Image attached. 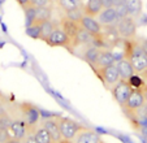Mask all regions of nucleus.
<instances>
[{"mask_svg": "<svg viewBox=\"0 0 147 143\" xmlns=\"http://www.w3.org/2000/svg\"><path fill=\"white\" fill-rule=\"evenodd\" d=\"M122 57L130 63L133 66L136 74H141L142 72L147 69V56L142 51L139 42L136 39L131 40H124V50H122Z\"/></svg>", "mask_w": 147, "mask_h": 143, "instance_id": "1", "label": "nucleus"}, {"mask_svg": "<svg viewBox=\"0 0 147 143\" xmlns=\"http://www.w3.org/2000/svg\"><path fill=\"white\" fill-rule=\"evenodd\" d=\"M56 121H57L61 138L65 140H74L76 137H77L81 132L87 129L85 125L74 121L72 118L63 117V116H57V117H56Z\"/></svg>", "mask_w": 147, "mask_h": 143, "instance_id": "2", "label": "nucleus"}, {"mask_svg": "<svg viewBox=\"0 0 147 143\" xmlns=\"http://www.w3.org/2000/svg\"><path fill=\"white\" fill-rule=\"evenodd\" d=\"M117 34L124 40H131L137 38V21L130 16L120 18L116 22Z\"/></svg>", "mask_w": 147, "mask_h": 143, "instance_id": "3", "label": "nucleus"}, {"mask_svg": "<svg viewBox=\"0 0 147 143\" xmlns=\"http://www.w3.org/2000/svg\"><path fill=\"white\" fill-rule=\"evenodd\" d=\"M144 98H143V94H142V90H138V88H133L129 95V98L126 99L125 104L122 105L124 111L126 112L128 116H136L142 108L144 107Z\"/></svg>", "mask_w": 147, "mask_h": 143, "instance_id": "4", "label": "nucleus"}, {"mask_svg": "<svg viewBox=\"0 0 147 143\" xmlns=\"http://www.w3.org/2000/svg\"><path fill=\"white\" fill-rule=\"evenodd\" d=\"M45 42L50 47H64V48H67V50H69L72 52V42L68 38L67 34L61 30V28L59 25L55 26L52 33L46 38Z\"/></svg>", "mask_w": 147, "mask_h": 143, "instance_id": "5", "label": "nucleus"}, {"mask_svg": "<svg viewBox=\"0 0 147 143\" xmlns=\"http://www.w3.org/2000/svg\"><path fill=\"white\" fill-rule=\"evenodd\" d=\"M96 74L102 80L103 85L106 86L107 88H109V90H112V87L120 81V76H119V70H117L116 64L106 66L103 69H99V70H96Z\"/></svg>", "mask_w": 147, "mask_h": 143, "instance_id": "6", "label": "nucleus"}, {"mask_svg": "<svg viewBox=\"0 0 147 143\" xmlns=\"http://www.w3.org/2000/svg\"><path fill=\"white\" fill-rule=\"evenodd\" d=\"M20 111L22 113V118L25 121V124L28 125V129H31L36 125V122L39 121V111L35 105H33L31 103L24 102L20 104Z\"/></svg>", "mask_w": 147, "mask_h": 143, "instance_id": "7", "label": "nucleus"}, {"mask_svg": "<svg viewBox=\"0 0 147 143\" xmlns=\"http://www.w3.org/2000/svg\"><path fill=\"white\" fill-rule=\"evenodd\" d=\"M131 90H133V88L130 87L128 81L120 80L119 82L112 87V95H113L115 100L119 103V105L122 107V105L125 104V102H126V99L129 98V95H130Z\"/></svg>", "mask_w": 147, "mask_h": 143, "instance_id": "8", "label": "nucleus"}, {"mask_svg": "<svg viewBox=\"0 0 147 143\" xmlns=\"http://www.w3.org/2000/svg\"><path fill=\"white\" fill-rule=\"evenodd\" d=\"M80 26L86 30L89 34H91L95 39L100 38L103 33V26L100 25L98 20L95 17H90V16H83L80 21Z\"/></svg>", "mask_w": 147, "mask_h": 143, "instance_id": "9", "label": "nucleus"}, {"mask_svg": "<svg viewBox=\"0 0 147 143\" xmlns=\"http://www.w3.org/2000/svg\"><path fill=\"white\" fill-rule=\"evenodd\" d=\"M57 25L60 26L61 30L64 31L68 35V38L70 39V42H72V50H73V43H74L76 38H77L78 33H80V30H81L80 22H76V21H73V20L67 18V17H63V18H60Z\"/></svg>", "mask_w": 147, "mask_h": 143, "instance_id": "10", "label": "nucleus"}, {"mask_svg": "<svg viewBox=\"0 0 147 143\" xmlns=\"http://www.w3.org/2000/svg\"><path fill=\"white\" fill-rule=\"evenodd\" d=\"M7 132L9 134V138L17 139V140H22L26 137V134L29 133V129H28V125L25 124V121L20 118V120H13L12 121V124L9 125Z\"/></svg>", "mask_w": 147, "mask_h": 143, "instance_id": "11", "label": "nucleus"}, {"mask_svg": "<svg viewBox=\"0 0 147 143\" xmlns=\"http://www.w3.org/2000/svg\"><path fill=\"white\" fill-rule=\"evenodd\" d=\"M96 20L102 26H111L119 21V17L113 7H109V8H103L102 12L98 14Z\"/></svg>", "mask_w": 147, "mask_h": 143, "instance_id": "12", "label": "nucleus"}, {"mask_svg": "<svg viewBox=\"0 0 147 143\" xmlns=\"http://www.w3.org/2000/svg\"><path fill=\"white\" fill-rule=\"evenodd\" d=\"M115 61H116V59H115L113 53H112L111 51L100 50V53H99V56H98V60H96V63H95V65H94L95 72L99 70V69L106 68V66L113 65V64H116Z\"/></svg>", "mask_w": 147, "mask_h": 143, "instance_id": "13", "label": "nucleus"}, {"mask_svg": "<svg viewBox=\"0 0 147 143\" xmlns=\"http://www.w3.org/2000/svg\"><path fill=\"white\" fill-rule=\"evenodd\" d=\"M43 126H45V129L47 130V133L50 134L52 142L59 143L61 139H63V138H61V134H60V130H59V125H57V121H56V117L46 118L45 121H43Z\"/></svg>", "mask_w": 147, "mask_h": 143, "instance_id": "14", "label": "nucleus"}, {"mask_svg": "<svg viewBox=\"0 0 147 143\" xmlns=\"http://www.w3.org/2000/svg\"><path fill=\"white\" fill-rule=\"evenodd\" d=\"M116 66H117V70H119L120 80H122V81H128L131 76L136 74V72H134L133 66L130 65V63L124 57L120 59V60H117Z\"/></svg>", "mask_w": 147, "mask_h": 143, "instance_id": "15", "label": "nucleus"}, {"mask_svg": "<svg viewBox=\"0 0 147 143\" xmlns=\"http://www.w3.org/2000/svg\"><path fill=\"white\" fill-rule=\"evenodd\" d=\"M100 142H102L100 135L96 132L90 129L81 132L74 139V143H100Z\"/></svg>", "mask_w": 147, "mask_h": 143, "instance_id": "16", "label": "nucleus"}, {"mask_svg": "<svg viewBox=\"0 0 147 143\" xmlns=\"http://www.w3.org/2000/svg\"><path fill=\"white\" fill-rule=\"evenodd\" d=\"M104 8L100 0H87L85 5H83V13L85 16L95 17L96 18L98 14L102 12V9Z\"/></svg>", "mask_w": 147, "mask_h": 143, "instance_id": "17", "label": "nucleus"}, {"mask_svg": "<svg viewBox=\"0 0 147 143\" xmlns=\"http://www.w3.org/2000/svg\"><path fill=\"white\" fill-rule=\"evenodd\" d=\"M125 7H126L128 16L137 20L142 13L143 4H142V0H125Z\"/></svg>", "mask_w": 147, "mask_h": 143, "instance_id": "18", "label": "nucleus"}, {"mask_svg": "<svg viewBox=\"0 0 147 143\" xmlns=\"http://www.w3.org/2000/svg\"><path fill=\"white\" fill-rule=\"evenodd\" d=\"M52 20V5L34 8V22H43Z\"/></svg>", "mask_w": 147, "mask_h": 143, "instance_id": "19", "label": "nucleus"}, {"mask_svg": "<svg viewBox=\"0 0 147 143\" xmlns=\"http://www.w3.org/2000/svg\"><path fill=\"white\" fill-rule=\"evenodd\" d=\"M56 4L63 12H69L73 9L83 8V0H56Z\"/></svg>", "mask_w": 147, "mask_h": 143, "instance_id": "20", "label": "nucleus"}, {"mask_svg": "<svg viewBox=\"0 0 147 143\" xmlns=\"http://www.w3.org/2000/svg\"><path fill=\"white\" fill-rule=\"evenodd\" d=\"M33 134H34V137H35V139H36L38 143H52V139H51L50 134L47 133V130L45 129L43 125L38 126L36 129H35V126H34L33 127Z\"/></svg>", "mask_w": 147, "mask_h": 143, "instance_id": "21", "label": "nucleus"}, {"mask_svg": "<svg viewBox=\"0 0 147 143\" xmlns=\"http://www.w3.org/2000/svg\"><path fill=\"white\" fill-rule=\"evenodd\" d=\"M99 53H100V48L92 46V47H90V48H87V50L85 51L83 59H85V60H86L87 63H89L90 65L94 68L95 63H96V60H98V56H99Z\"/></svg>", "mask_w": 147, "mask_h": 143, "instance_id": "22", "label": "nucleus"}, {"mask_svg": "<svg viewBox=\"0 0 147 143\" xmlns=\"http://www.w3.org/2000/svg\"><path fill=\"white\" fill-rule=\"evenodd\" d=\"M56 25H57V24H55L52 20H48V21H43V22H42V24H40V39H39V40L45 42L46 38H47L51 33H52V30L55 29Z\"/></svg>", "mask_w": 147, "mask_h": 143, "instance_id": "23", "label": "nucleus"}, {"mask_svg": "<svg viewBox=\"0 0 147 143\" xmlns=\"http://www.w3.org/2000/svg\"><path fill=\"white\" fill-rule=\"evenodd\" d=\"M40 24L42 22H33L26 26V34L33 39H40Z\"/></svg>", "mask_w": 147, "mask_h": 143, "instance_id": "24", "label": "nucleus"}, {"mask_svg": "<svg viewBox=\"0 0 147 143\" xmlns=\"http://www.w3.org/2000/svg\"><path fill=\"white\" fill-rule=\"evenodd\" d=\"M67 18L69 20H73V21L76 22H80L81 18H82L83 16H85V13H83V8H78V9H73V11H69V12H64Z\"/></svg>", "mask_w": 147, "mask_h": 143, "instance_id": "25", "label": "nucleus"}, {"mask_svg": "<svg viewBox=\"0 0 147 143\" xmlns=\"http://www.w3.org/2000/svg\"><path fill=\"white\" fill-rule=\"evenodd\" d=\"M128 82H129V85H130L131 88H138V90H141V88L144 86L143 80L141 78V76L139 74H133L128 80Z\"/></svg>", "mask_w": 147, "mask_h": 143, "instance_id": "26", "label": "nucleus"}, {"mask_svg": "<svg viewBox=\"0 0 147 143\" xmlns=\"http://www.w3.org/2000/svg\"><path fill=\"white\" fill-rule=\"evenodd\" d=\"M12 121H13V120H12L5 112L1 113V115H0V129L7 130L9 127V125L12 124Z\"/></svg>", "mask_w": 147, "mask_h": 143, "instance_id": "27", "label": "nucleus"}, {"mask_svg": "<svg viewBox=\"0 0 147 143\" xmlns=\"http://www.w3.org/2000/svg\"><path fill=\"white\" fill-rule=\"evenodd\" d=\"M113 8H115V11H116L119 20H120V18H124V17L128 16V12H126V7H125V1H124V3H121V4H117V5H115Z\"/></svg>", "mask_w": 147, "mask_h": 143, "instance_id": "28", "label": "nucleus"}, {"mask_svg": "<svg viewBox=\"0 0 147 143\" xmlns=\"http://www.w3.org/2000/svg\"><path fill=\"white\" fill-rule=\"evenodd\" d=\"M47 5H52V0H30V7L33 8H42Z\"/></svg>", "mask_w": 147, "mask_h": 143, "instance_id": "29", "label": "nucleus"}, {"mask_svg": "<svg viewBox=\"0 0 147 143\" xmlns=\"http://www.w3.org/2000/svg\"><path fill=\"white\" fill-rule=\"evenodd\" d=\"M22 143H38V142H36V139H35L33 133H28L26 137L22 139Z\"/></svg>", "mask_w": 147, "mask_h": 143, "instance_id": "30", "label": "nucleus"}, {"mask_svg": "<svg viewBox=\"0 0 147 143\" xmlns=\"http://www.w3.org/2000/svg\"><path fill=\"white\" fill-rule=\"evenodd\" d=\"M9 139V134L7 130L0 129V143H5Z\"/></svg>", "mask_w": 147, "mask_h": 143, "instance_id": "31", "label": "nucleus"}, {"mask_svg": "<svg viewBox=\"0 0 147 143\" xmlns=\"http://www.w3.org/2000/svg\"><path fill=\"white\" fill-rule=\"evenodd\" d=\"M16 1H17V4L22 8V11H25V9H28L29 7H30V0H16Z\"/></svg>", "mask_w": 147, "mask_h": 143, "instance_id": "32", "label": "nucleus"}, {"mask_svg": "<svg viewBox=\"0 0 147 143\" xmlns=\"http://www.w3.org/2000/svg\"><path fill=\"white\" fill-rule=\"evenodd\" d=\"M139 46H141L142 51H143V52H144V53H146V56H147V38L142 39V40H141V42H139Z\"/></svg>", "mask_w": 147, "mask_h": 143, "instance_id": "33", "label": "nucleus"}, {"mask_svg": "<svg viewBox=\"0 0 147 143\" xmlns=\"http://www.w3.org/2000/svg\"><path fill=\"white\" fill-rule=\"evenodd\" d=\"M104 8H109V7H113V0H100Z\"/></svg>", "mask_w": 147, "mask_h": 143, "instance_id": "34", "label": "nucleus"}, {"mask_svg": "<svg viewBox=\"0 0 147 143\" xmlns=\"http://www.w3.org/2000/svg\"><path fill=\"white\" fill-rule=\"evenodd\" d=\"M141 90H142V94H143L144 103H146V105H147V86H143V87H142Z\"/></svg>", "mask_w": 147, "mask_h": 143, "instance_id": "35", "label": "nucleus"}, {"mask_svg": "<svg viewBox=\"0 0 147 143\" xmlns=\"http://www.w3.org/2000/svg\"><path fill=\"white\" fill-rule=\"evenodd\" d=\"M5 143H22V140H17V139H12V138H9Z\"/></svg>", "mask_w": 147, "mask_h": 143, "instance_id": "36", "label": "nucleus"}, {"mask_svg": "<svg viewBox=\"0 0 147 143\" xmlns=\"http://www.w3.org/2000/svg\"><path fill=\"white\" fill-rule=\"evenodd\" d=\"M125 0H113V7L115 5H117V4H121V3H124Z\"/></svg>", "mask_w": 147, "mask_h": 143, "instance_id": "37", "label": "nucleus"}, {"mask_svg": "<svg viewBox=\"0 0 147 143\" xmlns=\"http://www.w3.org/2000/svg\"><path fill=\"white\" fill-rule=\"evenodd\" d=\"M0 99H1V94H0Z\"/></svg>", "mask_w": 147, "mask_h": 143, "instance_id": "38", "label": "nucleus"}, {"mask_svg": "<svg viewBox=\"0 0 147 143\" xmlns=\"http://www.w3.org/2000/svg\"><path fill=\"white\" fill-rule=\"evenodd\" d=\"M100 143H103V140H102V142H100Z\"/></svg>", "mask_w": 147, "mask_h": 143, "instance_id": "39", "label": "nucleus"}, {"mask_svg": "<svg viewBox=\"0 0 147 143\" xmlns=\"http://www.w3.org/2000/svg\"><path fill=\"white\" fill-rule=\"evenodd\" d=\"M52 143H55V142H52Z\"/></svg>", "mask_w": 147, "mask_h": 143, "instance_id": "40", "label": "nucleus"}]
</instances>
